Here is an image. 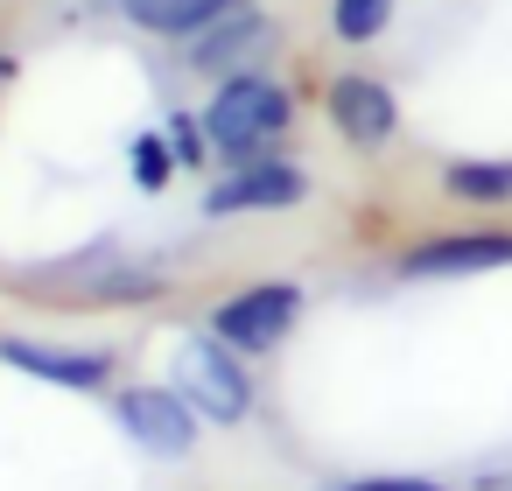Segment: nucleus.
Returning a JSON list of instances; mask_svg holds the SVG:
<instances>
[{
  "instance_id": "1",
  "label": "nucleus",
  "mask_w": 512,
  "mask_h": 491,
  "mask_svg": "<svg viewBox=\"0 0 512 491\" xmlns=\"http://www.w3.org/2000/svg\"><path fill=\"white\" fill-rule=\"evenodd\" d=\"M288 120H295V99H288V85H274L267 71H232V78L211 92V106H204V134H211V148H218L225 162L267 155V141H281Z\"/></svg>"
},
{
  "instance_id": "2",
  "label": "nucleus",
  "mask_w": 512,
  "mask_h": 491,
  "mask_svg": "<svg viewBox=\"0 0 512 491\" xmlns=\"http://www.w3.org/2000/svg\"><path fill=\"white\" fill-rule=\"evenodd\" d=\"M169 386L211 421V428H232V421H246L253 414V379H246V351H232L225 337H211V330H197V337H183V351H176V372H169Z\"/></svg>"
},
{
  "instance_id": "3",
  "label": "nucleus",
  "mask_w": 512,
  "mask_h": 491,
  "mask_svg": "<svg viewBox=\"0 0 512 491\" xmlns=\"http://www.w3.org/2000/svg\"><path fill=\"white\" fill-rule=\"evenodd\" d=\"M295 323H302V288H295V281H253V288L225 295V302L211 309V323H204V330L253 358V351H274Z\"/></svg>"
},
{
  "instance_id": "4",
  "label": "nucleus",
  "mask_w": 512,
  "mask_h": 491,
  "mask_svg": "<svg viewBox=\"0 0 512 491\" xmlns=\"http://www.w3.org/2000/svg\"><path fill=\"white\" fill-rule=\"evenodd\" d=\"M498 267H512V232L505 225L428 232L400 253V281H463V274H498Z\"/></svg>"
},
{
  "instance_id": "5",
  "label": "nucleus",
  "mask_w": 512,
  "mask_h": 491,
  "mask_svg": "<svg viewBox=\"0 0 512 491\" xmlns=\"http://www.w3.org/2000/svg\"><path fill=\"white\" fill-rule=\"evenodd\" d=\"M309 197V176L281 155H253V162H225V176L204 190V218H246V211H288Z\"/></svg>"
},
{
  "instance_id": "6",
  "label": "nucleus",
  "mask_w": 512,
  "mask_h": 491,
  "mask_svg": "<svg viewBox=\"0 0 512 491\" xmlns=\"http://www.w3.org/2000/svg\"><path fill=\"white\" fill-rule=\"evenodd\" d=\"M323 113H330V127H337L351 148H386V141L400 134V99H393V85H386V78H365V71L330 78Z\"/></svg>"
},
{
  "instance_id": "7",
  "label": "nucleus",
  "mask_w": 512,
  "mask_h": 491,
  "mask_svg": "<svg viewBox=\"0 0 512 491\" xmlns=\"http://www.w3.org/2000/svg\"><path fill=\"white\" fill-rule=\"evenodd\" d=\"M197 407L176 393V386H127L120 393V428L141 442V449H155V456H190L197 449Z\"/></svg>"
},
{
  "instance_id": "8",
  "label": "nucleus",
  "mask_w": 512,
  "mask_h": 491,
  "mask_svg": "<svg viewBox=\"0 0 512 491\" xmlns=\"http://www.w3.org/2000/svg\"><path fill=\"white\" fill-rule=\"evenodd\" d=\"M260 50H274V22H267L260 8H232V15H218L211 29L190 36V71L232 78V71H246Z\"/></svg>"
},
{
  "instance_id": "9",
  "label": "nucleus",
  "mask_w": 512,
  "mask_h": 491,
  "mask_svg": "<svg viewBox=\"0 0 512 491\" xmlns=\"http://www.w3.org/2000/svg\"><path fill=\"white\" fill-rule=\"evenodd\" d=\"M0 365H15V372H29V379H43V386H71V393H92V386H106V372H113L106 351H64V344H29V337H8V344H0Z\"/></svg>"
},
{
  "instance_id": "10",
  "label": "nucleus",
  "mask_w": 512,
  "mask_h": 491,
  "mask_svg": "<svg viewBox=\"0 0 512 491\" xmlns=\"http://www.w3.org/2000/svg\"><path fill=\"white\" fill-rule=\"evenodd\" d=\"M442 197L477 204V211H505L512 204V162L505 155H463L442 169Z\"/></svg>"
},
{
  "instance_id": "11",
  "label": "nucleus",
  "mask_w": 512,
  "mask_h": 491,
  "mask_svg": "<svg viewBox=\"0 0 512 491\" xmlns=\"http://www.w3.org/2000/svg\"><path fill=\"white\" fill-rule=\"evenodd\" d=\"M232 8H246V0H127L120 15L134 29H148V36H197L218 15H232Z\"/></svg>"
},
{
  "instance_id": "12",
  "label": "nucleus",
  "mask_w": 512,
  "mask_h": 491,
  "mask_svg": "<svg viewBox=\"0 0 512 491\" xmlns=\"http://www.w3.org/2000/svg\"><path fill=\"white\" fill-rule=\"evenodd\" d=\"M393 8L400 0H330V29L337 43H379L393 29Z\"/></svg>"
},
{
  "instance_id": "13",
  "label": "nucleus",
  "mask_w": 512,
  "mask_h": 491,
  "mask_svg": "<svg viewBox=\"0 0 512 491\" xmlns=\"http://www.w3.org/2000/svg\"><path fill=\"white\" fill-rule=\"evenodd\" d=\"M176 169H183V162L169 155V141H155V134H141V141H134V183H141V190H162Z\"/></svg>"
},
{
  "instance_id": "14",
  "label": "nucleus",
  "mask_w": 512,
  "mask_h": 491,
  "mask_svg": "<svg viewBox=\"0 0 512 491\" xmlns=\"http://www.w3.org/2000/svg\"><path fill=\"white\" fill-rule=\"evenodd\" d=\"M169 141H176V162H183V169H204V162H211V134H204V120H176Z\"/></svg>"
},
{
  "instance_id": "15",
  "label": "nucleus",
  "mask_w": 512,
  "mask_h": 491,
  "mask_svg": "<svg viewBox=\"0 0 512 491\" xmlns=\"http://www.w3.org/2000/svg\"><path fill=\"white\" fill-rule=\"evenodd\" d=\"M337 491H449V484H435V477H351Z\"/></svg>"
},
{
  "instance_id": "16",
  "label": "nucleus",
  "mask_w": 512,
  "mask_h": 491,
  "mask_svg": "<svg viewBox=\"0 0 512 491\" xmlns=\"http://www.w3.org/2000/svg\"><path fill=\"white\" fill-rule=\"evenodd\" d=\"M99 8H127V0H99Z\"/></svg>"
}]
</instances>
